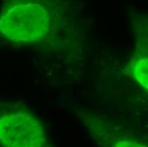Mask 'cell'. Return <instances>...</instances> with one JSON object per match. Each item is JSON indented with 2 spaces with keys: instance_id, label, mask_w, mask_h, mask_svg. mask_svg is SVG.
I'll list each match as a JSON object with an SVG mask.
<instances>
[{
  "instance_id": "obj_1",
  "label": "cell",
  "mask_w": 148,
  "mask_h": 147,
  "mask_svg": "<svg viewBox=\"0 0 148 147\" xmlns=\"http://www.w3.org/2000/svg\"><path fill=\"white\" fill-rule=\"evenodd\" d=\"M50 11L45 0H5L0 10V35L20 44H32L48 32Z\"/></svg>"
},
{
  "instance_id": "obj_2",
  "label": "cell",
  "mask_w": 148,
  "mask_h": 147,
  "mask_svg": "<svg viewBox=\"0 0 148 147\" xmlns=\"http://www.w3.org/2000/svg\"><path fill=\"white\" fill-rule=\"evenodd\" d=\"M43 123L33 115L16 111L0 118V143L10 147H38L46 145Z\"/></svg>"
},
{
  "instance_id": "obj_3",
  "label": "cell",
  "mask_w": 148,
  "mask_h": 147,
  "mask_svg": "<svg viewBox=\"0 0 148 147\" xmlns=\"http://www.w3.org/2000/svg\"><path fill=\"white\" fill-rule=\"evenodd\" d=\"M130 74L146 89L148 88L147 58H139L130 66Z\"/></svg>"
}]
</instances>
